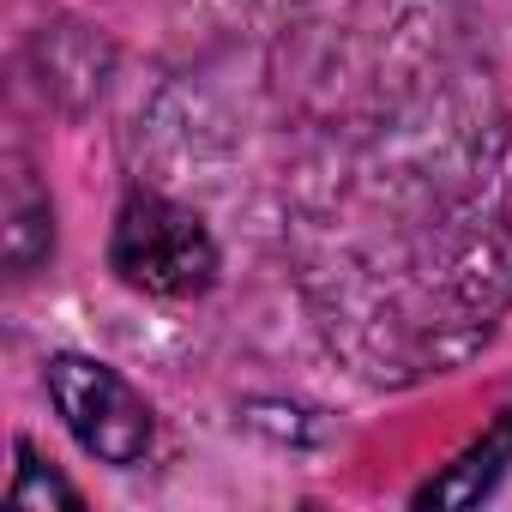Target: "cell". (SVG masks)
<instances>
[{"instance_id":"cell-1","label":"cell","mask_w":512,"mask_h":512,"mask_svg":"<svg viewBox=\"0 0 512 512\" xmlns=\"http://www.w3.org/2000/svg\"><path fill=\"white\" fill-rule=\"evenodd\" d=\"M109 266L139 296L187 302L217 284V241L187 205L163 193H127L109 229Z\"/></svg>"},{"instance_id":"cell-2","label":"cell","mask_w":512,"mask_h":512,"mask_svg":"<svg viewBox=\"0 0 512 512\" xmlns=\"http://www.w3.org/2000/svg\"><path fill=\"white\" fill-rule=\"evenodd\" d=\"M49 404L61 410L67 434L97 458V464H115V470H133L151 458L157 446V416L151 404L133 392V380H121L109 362L97 356H79V350H61L49 356Z\"/></svg>"},{"instance_id":"cell-3","label":"cell","mask_w":512,"mask_h":512,"mask_svg":"<svg viewBox=\"0 0 512 512\" xmlns=\"http://www.w3.org/2000/svg\"><path fill=\"white\" fill-rule=\"evenodd\" d=\"M506 464H512V410H500V422H494L446 476L422 482V488H416V506H476V500L500 482Z\"/></svg>"},{"instance_id":"cell-4","label":"cell","mask_w":512,"mask_h":512,"mask_svg":"<svg viewBox=\"0 0 512 512\" xmlns=\"http://www.w3.org/2000/svg\"><path fill=\"white\" fill-rule=\"evenodd\" d=\"M7 500H13V506H49V500H55V506H73V512L85 506V494H79L61 470H49V464L37 458V446H31V440H19V470H13Z\"/></svg>"},{"instance_id":"cell-5","label":"cell","mask_w":512,"mask_h":512,"mask_svg":"<svg viewBox=\"0 0 512 512\" xmlns=\"http://www.w3.org/2000/svg\"><path fill=\"white\" fill-rule=\"evenodd\" d=\"M7 217H13V223H7V260H13V272H31L37 260H31V241H25V235L37 229V235L55 241V229H49V199L31 187L25 169L13 175V205H7Z\"/></svg>"}]
</instances>
